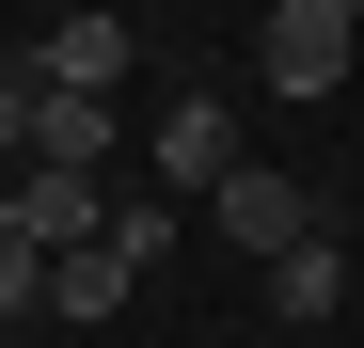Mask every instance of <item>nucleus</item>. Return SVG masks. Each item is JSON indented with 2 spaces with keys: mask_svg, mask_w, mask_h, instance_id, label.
I'll list each match as a JSON object with an SVG mask.
<instances>
[{
  "mask_svg": "<svg viewBox=\"0 0 364 348\" xmlns=\"http://www.w3.org/2000/svg\"><path fill=\"white\" fill-rule=\"evenodd\" d=\"M348 64H364V16H333V0H269L254 16V80L269 95H348Z\"/></svg>",
  "mask_w": 364,
  "mask_h": 348,
  "instance_id": "obj_1",
  "label": "nucleus"
},
{
  "mask_svg": "<svg viewBox=\"0 0 364 348\" xmlns=\"http://www.w3.org/2000/svg\"><path fill=\"white\" fill-rule=\"evenodd\" d=\"M206 222H222V238L269 269V254H301V238H317V190H301V174H269V158H237L222 190H206Z\"/></svg>",
  "mask_w": 364,
  "mask_h": 348,
  "instance_id": "obj_2",
  "label": "nucleus"
},
{
  "mask_svg": "<svg viewBox=\"0 0 364 348\" xmlns=\"http://www.w3.org/2000/svg\"><path fill=\"white\" fill-rule=\"evenodd\" d=\"M143 158H159V190H174V206L222 190V174H237V111H222V95H174L159 127H143Z\"/></svg>",
  "mask_w": 364,
  "mask_h": 348,
  "instance_id": "obj_3",
  "label": "nucleus"
},
{
  "mask_svg": "<svg viewBox=\"0 0 364 348\" xmlns=\"http://www.w3.org/2000/svg\"><path fill=\"white\" fill-rule=\"evenodd\" d=\"M32 64H48V80H64V95H111V80H127V64H143V32H127V16H111V0H80V16H64V32H48V48H32Z\"/></svg>",
  "mask_w": 364,
  "mask_h": 348,
  "instance_id": "obj_4",
  "label": "nucleus"
},
{
  "mask_svg": "<svg viewBox=\"0 0 364 348\" xmlns=\"http://www.w3.org/2000/svg\"><path fill=\"white\" fill-rule=\"evenodd\" d=\"M111 143H127V127H111V95H64V80H48V111H32V174H111Z\"/></svg>",
  "mask_w": 364,
  "mask_h": 348,
  "instance_id": "obj_5",
  "label": "nucleus"
},
{
  "mask_svg": "<svg viewBox=\"0 0 364 348\" xmlns=\"http://www.w3.org/2000/svg\"><path fill=\"white\" fill-rule=\"evenodd\" d=\"M269 317H285V332H317V317H348V238H333V222H317L301 254H269Z\"/></svg>",
  "mask_w": 364,
  "mask_h": 348,
  "instance_id": "obj_6",
  "label": "nucleus"
},
{
  "mask_svg": "<svg viewBox=\"0 0 364 348\" xmlns=\"http://www.w3.org/2000/svg\"><path fill=\"white\" fill-rule=\"evenodd\" d=\"M127 238H80V254H48V317H111V301H127Z\"/></svg>",
  "mask_w": 364,
  "mask_h": 348,
  "instance_id": "obj_7",
  "label": "nucleus"
},
{
  "mask_svg": "<svg viewBox=\"0 0 364 348\" xmlns=\"http://www.w3.org/2000/svg\"><path fill=\"white\" fill-rule=\"evenodd\" d=\"M32 111H48V64L0 80V174H32Z\"/></svg>",
  "mask_w": 364,
  "mask_h": 348,
  "instance_id": "obj_8",
  "label": "nucleus"
},
{
  "mask_svg": "<svg viewBox=\"0 0 364 348\" xmlns=\"http://www.w3.org/2000/svg\"><path fill=\"white\" fill-rule=\"evenodd\" d=\"M0 317H48V238H0Z\"/></svg>",
  "mask_w": 364,
  "mask_h": 348,
  "instance_id": "obj_9",
  "label": "nucleus"
},
{
  "mask_svg": "<svg viewBox=\"0 0 364 348\" xmlns=\"http://www.w3.org/2000/svg\"><path fill=\"white\" fill-rule=\"evenodd\" d=\"M333 16H364V0H333Z\"/></svg>",
  "mask_w": 364,
  "mask_h": 348,
  "instance_id": "obj_10",
  "label": "nucleus"
}]
</instances>
